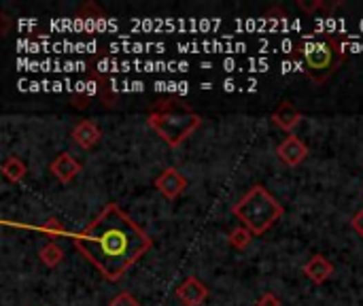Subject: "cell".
I'll use <instances>...</instances> for the list:
<instances>
[{
  "mask_svg": "<svg viewBox=\"0 0 363 306\" xmlns=\"http://www.w3.org/2000/svg\"><path fill=\"white\" fill-rule=\"evenodd\" d=\"M304 274L308 276L315 285H323L333 274V264L323 256H313L308 262L304 264Z\"/></svg>",
  "mask_w": 363,
  "mask_h": 306,
  "instance_id": "7c38bea8",
  "label": "cell"
},
{
  "mask_svg": "<svg viewBox=\"0 0 363 306\" xmlns=\"http://www.w3.org/2000/svg\"><path fill=\"white\" fill-rule=\"evenodd\" d=\"M232 213L242 221L244 228H248L255 236H262L283 217L285 211L264 185H255L238 200V204L232 207Z\"/></svg>",
  "mask_w": 363,
  "mask_h": 306,
  "instance_id": "277c9868",
  "label": "cell"
},
{
  "mask_svg": "<svg viewBox=\"0 0 363 306\" xmlns=\"http://www.w3.org/2000/svg\"><path fill=\"white\" fill-rule=\"evenodd\" d=\"M155 187H157V191L161 193L164 198H168V200H175V198H179L181 193L185 191V187H187V179L177 171V169H164L159 175H157V179H155V183H153Z\"/></svg>",
  "mask_w": 363,
  "mask_h": 306,
  "instance_id": "8992f818",
  "label": "cell"
},
{
  "mask_svg": "<svg viewBox=\"0 0 363 306\" xmlns=\"http://www.w3.org/2000/svg\"><path fill=\"white\" fill-rule=\"evenodd\" d=\"M108 306H141V302H138L130 291H121L119 296H115L113 300H110Z\"/></svg>",
  "mask_w": 363,
  "mask_h": 306,
  "instance_id": "ac0fdd59",
  "label": "cell"
},
{
  "mask_svg": "<svg viewBox=\"0 0 363 306\" xmlns=\"http://www.w3.org/2000/svg\"><path fill=\"white\" fill-rule=\"evenodd\" d=\"M39 258L45 266L49 268H55L62 260H64V249L58 245V242H47L45 247H41V251H39Z\"/></svg>",
  "mask_w": 363,
  "mask_h": 306,
  "instance_id": "4fadbf2b",
  "label": "cell"
},
{
  "mask_svg": "<svg viewBox=\"0 0 363 306\" xmlns=\"http://www.w3.org/2000/svg\"><path fill=\"white\" fill-rule=\"evenodd\" d=\"M70 136H72V141H75L81 149L88 151V149H94V147L100 143L102 132H100V128H98L94 122L83 119V122H79V124L72 128Z\"/></svg>",
  "mask_w": 363,
  "mask_h": 306,
  "instance_id": "9c48e42d",
  "label": "cell"
},
{
  "mask_svg": "<svg viewBox=\"0 0 363 306\" xmlns=\"http://www.w3.org/2000/svg\"><path fill=\"white\" fill-rule=\"evenodd\" d=\"M26 173H28L26 164H23L17 155H9V157L5 160V164H3V175H5L9 181L17 183V181H21V179L26 177Z\"/></svg>",
  "mask_w": 363,
  "mask_h": 306,
  "instance_id": "5bb4252c",
  "label": "cell"
},
{
  "mask_svg": "<svg viewBox=\"0 0 363 306\" xmlns=\"http://www.w3.org/2000/svg\"><path fill=\"white\" fill-rule=\"evenodd\" d=\"M276 155L281 157L287 166H300L306 160V155H308V147H306V143L300 136L291 134L276 147Z\"/></svg>",
  "mask_w": 363,
  "mask_h": 306,
  "instance_id": "ba28073f",
  "label": "cell"
},
{
  "mask_svg": "<svg viewBox=\"0 0 363 306\" xmlns=\"http://www.w3.org/2000/svg\"><path fill=\"white\" fill-rule=\"evenodd\" d=\"M177 298L183 306H202L208 298V287L198 276H189L185 283L177 287Z\"/></svg>",
  "mask_w": 363,
  "mask_h": 306,
  "instance_id": "52a82bcc",
  "label": "cell"
},
{
  "mask_svg": "<svg viewBox=\"0 0 363 306\" xmlns=\"http://www.w3.org/2000/svg\"><path fill=\"white\" fill-rule=\"evenodd\" d=\"M77 17L79 19H88V21H102L104 17H106V13L102 11V9H98L94 3H86L81 9H79V13H77Z\"/></svg>",
  "mask_w": 363,
  "mask_h": 306,
  "instance_id": "2e32d148",
  "label": "cell"
},
{
  "mask_svg": "<svg viewBox=\"0 0 363 306\" xmlns=\"http://www.w3.org/2000/svg\"><path fill=\"white\" fill-rule=\"evenodd\" d=\"M257 306H283V302L278 300V296H276V294L266 291V294H262V298L257 300Z\"/></svg>",
  "mask_w": 363,
  "mask_h": 306,
  "instance_id": "44dd1931",
  "label": "cell"
},
{
  "mask_svg": "<svg viewBox=\"0 0 363 306\" xmlns=\"http://www.w3.org/2000/svg\"><path fill=\"white\" fill-rule=\"evenodd\" d=\"M147 124L166 145L179 147L202 126V117L185 102L168 98L153 106L147 117Z\"/></svg>",
  "mask_w": 363,
  "mask_h": 306,
  "instance_id": "3957f363",
  "label": "cell"
},
{
  "mask_svg": "<svg viewBox=\"0 0 363 306\" xmlns=\"http://www.w3.org/2000/svg\"><path fill=\"white\" fill-rule=\"evenodd\" d=\"M340 3H333V5H327V3H323V0H317V3H304V0H297V7L300 9H304L306 13H311V11H315V9H323V11H331L333 7H338Z\"/></svg>",
  "mask_w": 363,
  "mask_h": 306,
  "instance_id": "d6986e66",
  "label": "cell"
},
{
  "mask_svg": "<svg viewBox=\"0 0 363 306\" xmlns=\"http://www.w3.org/2000/svg\"><path fill=\"white\" fill-rule=\"evenodd\" d=\"M49 171L58 177L60 183H70L81 173V162L75 160L70 153H58L55 160L49 164Z\"/></svg>",
  "mask_w": 363,
  "mask_h": 306,
  "instance_id": "30bf717a",
  "label": "cell"
},
{
  "mask_svg": "<svg viewBox=\"0 0 363 306\" xmlns=\"http://www.w3.org/2000/svg\"><path fill=\"white\" fill-rule=\"evenodd\" d=\"M41 232L47 234L49 238H60L64 234V226H62V221H58L55 217H49L45 224L41 226Z\"/></svg>",
  "mask_w": 363,
  "mask_h": 306,
  "instance_id": "e0dca14e",
  "label": "cell"
},
{
  "mask_svg": "<svg viewBox=\"0 0 363 306\" xmlns=\"http://www.w3.org/2000/svg\"><path fill=\"white\" fill-rule=\"evenodd\" d=\"M86 77H88V81H90L88 86H94V90L98 92L102 104L108 106V108H113V106L117 104V94H115V90H113V83H110V79H108L104 73H100V70L96 68V62H94V60L88 62V73H86Z\"/></svg>",
  "mask_w": 363,
  "mask_h": 306,
  "instance_id": "5b68a950",
  "label": "cell"
},
{
  "mask_svg": "<svg viewBox=\"0 0 363 306\" xmlns=\"http://www.w3.org/2000/svg\"><path fill=\"white\" fill-rule=\"evenodd\" d=\"M351 226H353V230L363 238V209L353 217V221H351Z\"/></svg>",
  "mask_w": 363,
  "mask_h": 306,
  "instance_id": "7402d4cb",
  "label": "cell"
},
{
  "mask_svg": "<svg viewBox=\"0 0 363 306\" xmlns=\"http://www.w3.org/2000/svg\"><path fill=\"white\" fill-rule=\"evenodd\" d=\"M295 51L302 58L304 73L315 83H325L346 60L342 39L331 32H315L308 39L304 37Z\"/></svg>",
  "mask_w": 363,
  "mask_h": 306,
  "instance_id": "7a4b0ae2",
  "label": "cell"
},
{
  "mask_svg": "<svg viewBox=\"0 0 363 306\" xmlns=\"http://www.w3.org/2000/svg\"><path fill=\"white\" fill-rule=\"evenodd\" d=\"M253 232H251L248 228H234L232 232H230V236H228V240H230V245L234 247V249H238V251H242V249H246L248 245H251V240H253Z\"/></svg>",
  "mask_w": 363,
  "mask_h": 306,
  "instance_id": "9a60e30c",
  "label": "cell"
},
{
  "mask_svg": "<svg viewBox=\"0 0 363 306\" xmlns=\"http://www.w3.org/2000/svg\"><path fill=\"white\" fill-rule=\"evenodd\" d=\"M272 122L285 130V132H291L300 126L302 122V113H300V108L291 102V100H283L281 104H278L274 108V113H272Z\"/></svg>",
  "mask_w": 363,
  "mask_h": 306,
  "instance_id": "8fae6325",
  "label": "cell"
},
{
  "mask_svg": "<svg viewBox=\"0 0 363 306\" xmlns=\"http://www.w3.org/2000/svg\"><path fill=\"white\" fill-rule=\"evenodd\" d=\"M151 245L149 234L119 204H108L86 230L75 234L79 254L86 256L108 281H119Z\"/></svg>",
  "mask_w": 363,
  "mask_h": 306,
  "instance_id": "6da1fadb",
  "label": "cell"
},
{
  "mask_svg": "<svg viewBox=\"0 0 363 306\" xmlns=\"http://www.w3.org/2000/svg\"><path fill=\"white\" fill-rule=\"evenodd\" d=\"M70 100H72V106H75V108H88V106L92 104V102H90L92 98H90L86 92H77V94H72Z\"/></svg>",
  "mask_w": 363,
  "mask_h": 306,
  "instance_id": "ffe728a7",
  "label": "cell"
}]
</instances>
